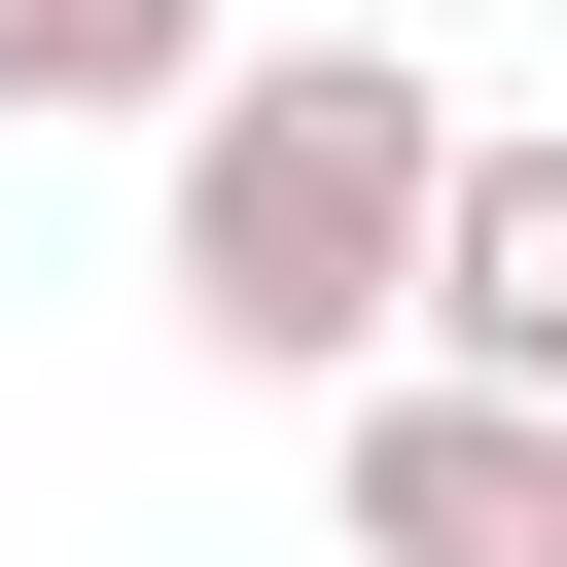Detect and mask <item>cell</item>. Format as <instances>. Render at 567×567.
I'll list each match as a JSON object with an SVG mask.
<instances>
[{"label": "cell", "instance_id": "2", "mask_svg": "<svg viewBox=\"0 0 567 567\" xmlns=\"http://www.w3.org/2000/svg\"><path fill=\"white\" fill-rule=\"evenodd\" d=\"M319 496H354V567H567V390H425L390 354Z\"/></svg>", "mask_w": 567, "mask_h": 567}, {"label": "cell", "instance_id": "1", "mask_svg": "<svg viewBox=\"0 0 567 567\" xmlns=\"http://www.w3.org/2000/svg\"><path fill=\"white\" fill-rule=\"evenodd\" d=\"M425 248H461V106L390 71V35H284V71H213L177 106V354H248V390H354V354H425Z\"/></svg>", "mask_w": 567, "mask_h": 567}, {"label": "cell", "instance_id": "4", "mask_svg": "<svg viewBox=\"0 0 567 567\" xmlns=\"http://www.w3.org/2000/svg\"><path fill=\"white\" fill-rule=\"evenodd\" d=\"M213 71H248L213 0H0V142H177Z\"/></svg>", "mask_w": 567, "mask_h": 567}, {"label": "cell", "instance_id": "3", "mask_svg": "<svg viewBox=\"0 0 567 567\" xmlns=\"http://www.w3.org/2000/svg\"><path fill=\"white\" fill-rule=\"evenodd\" d=\"M425 390H567V142H461V248H425Z\"/></svg>", "mask_w": 567, "mask_h": 567}]
</instances>
